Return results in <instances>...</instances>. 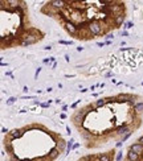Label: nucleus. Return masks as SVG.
I'll return each instance as SVG.
<instances>
[{"label": "nucleus", "mask_w": 143, "mask_h": 161, "mask_svg": "<svg viewBox=\"0 0 143 161\" xmlns=\"http://www.w3.org/2000/svg\"><path fill=\"white\" fill-rule=\"evenodd\" d=\"M87 29H89V33H90L91 36H98V34H101V32H102L101 22L97 21V20H93V21L89 22Z\"/></svg>", "instance_id": "f257e3e1"}, {"label": "nucleus", "mask_w": 143, "mask_h": 161, "mask_svg": "<svg viewBox=\"0 0 143 161\" xmlns=\"http://www.w3.org/2000/svg\"><path fill=\"white\" fill-rule=\"evenodd\" d=\"M41 37H38V36H33V34H27V36L23 37V40H21V45L23 46H27V45H32L34 42H37V40H40Z\"/></svg>", "instance_id": "f03ea898"}, {"label": "nucleus", "mask_w": 143, "mask_h": 161, "mask_svg": "<svg viewBox=\"0 0 143 161\" xmlns=\"http://www.w3.org/2000/svg\"><path fill=\"white\" fill-rule=\"evenodd\" d=\"M49 4H51V7H53V8H56V9H64L65 7H66L68 1H65V0H52Z\"/></svg>", "instance_id": "7ed1b4c3"}, {"label": "nucleus", "mask_w": 143, "mask_h": 161, "mask_svg": "<svg viewBox=\"0 0 143 161\" xmlns=\"http://www.w3.org/2000/svg\"><path fill=\"white\" fill-rule=\"evenodd\" d=\"M65 29H66V32L69 34H72V36H74V34H77V30H78V26H76L74 24H73L72 21H66L65 22Z\"/></svg>", "instance_id": "20e7f679"}, {"label": "nucleus", "mask_w": 143, "mask_h": 161, "mask_svg": "<svg viewBox=\"0 0 143 161\" xmlns=\"http://www.w3.org/2000/svg\"><path fill=\"white\" fill-rule=\"evenodd\" d=\"M129 149H130V151H133V152H135V153H138L139 156L143 155V144H139V143L131 144Z\"/></svg>", "instance_id": "39448f33"}, {"label": "nucleus", "mask_w": 143, "mask_h": 161, "mask_svg": "<svg viewBox=\"0 0 143 161\" xmlns=\"http://www.w3.org/2000/svg\"><path fill=\"white\" fill-rule=\"evenodd\" d=\"M123 22H125V13H117L114 16V24L117 25V26H119V25H122Z\"/></svg>", "instance_id": "423d86ee"}, {"label": "nucleus", "mask_w": 143, "mask_h": 161, "mask_svg": "<svg viewBox=\"0 0 143 161\" xmlns=\"http://www.w3.org/2000/svg\"><path fill=\"white\" fill-rule=\"evenodd\" d=\"M129 132H131V131H130V127L127 124H123V125H121V127H118V129H117V133H118V135H121L122 137L125 135H127Z\"/></svg>", "instance_id": "0eeeda50"}, {"label": "nucleus", "mask_w": 143, "mask_h": 161, "mask_svg": "<svg viewBox=\"0 0 143 161\" xmlns=\"http://www.w3.org/2000/svg\"><path fill=\"white\" fill-rule=\"evenodd\" d=\"M58 156H60V151H58V149H57V148H52L51 151H49L48 159H49V161H53V160H56Z\"/></svg>", "instance_id": "6e6552de"}, {"label": "nucleus", "mask_w": 143, "mask_h": 161, "mask_svg": "<svg viewBox=\"0 0 143 161\" xmlns=\"http://www.w3.org/2000/svg\"><path fill=\"white\" fill-rule=\"evenodd\" d=\"M9 136H11V139L12 140H16L19 139V137H21L23 136V129H12V131L9 132Z\"/></svg>", "instance_id": "1a4fd4ad"}, {"label": "nucleus", "mask_w": 143, "mask_h": 161, "mask_svg": "<svg viewBox=\"0 0 143 161\" xmlns=\"http://www.w3.org/2000/svg\"><path fill=\"white\" fill-rule=\"evenodd\" d=\"M127 160H130V161H139L141 160V156L138 155V153H135L133 151H130L129 149V152H127Z\"/></svg>", "instance_id": "9d476101"}, {"label": "nucleus", "mask_w": 143, "mask_h": 161, "mask_svg": "<svg viewBox=\"0 0 143 161\" xmlns=\"http://www.w3.org/2000/svg\"><path fill=\"white\" fill-rule=\"evenodd\" d=\"M84 115H85V110H80V111H77V112L74 114V116H73V120H74V121H80L81 119H82Z\"/></svg>", "instance_id": "9b49d317"}, {"label": "nucleus", "mask_w": 143, "mask_h": 161, "mask_svg": "<svg viewBox=\"0 0 143 161\" xmlns=\"http://www.w3.org/2000/svg\"><path fill=\"white\" fill-rule=\"evenodd\" d=\"M98 161H111V157L109 153H101L98 155Z\"/></svg>", "instance_id": "f8f14e48"}, {"label": "nucleus", "mask_w": 143, "mask_h": 161, "mask_svg": "<svg viewBox=\"0 0 143 161\" xmlns=\"http://www.w3.org/2000/svg\"><path fill=\"white\" fill-rule=\"evenodd\" d=\"M134 110H135V112L142 114L143 112V102H138L137 104L134 106Z\"/></svg>", "instance_id": "ddd939ff"}, {"label": "nucleus", "mask_w": 143, "mask_h": 161, "mask_svg": "<svg viewBox=\"0 0 143 161\" xmlns=\"http://www.w3.org/2000/svg\"><path fill=\"white\" fill-rule=\"evenodd\" d=\"M106 102H107L106 99H98V101L95 102V107H98V108H99V107H103L106 104Z\"/></svg>", "instance_id": "4468645a"}, {"label": "nucleus", "mask_w": 143, "mask_h": 161, "mask_svg": "<svg viewBox=\"0 0 143 161\" xmlns=\"http://www.w3.org/2000/svg\"><path fill=\"white\" fill-rule=\"evenodd\" d=\"M15 101H16V98H15V97H11V98H8V99H7V104H13V103H15Z\"/></svg>", "instance_id": "2eb2a0df"}, {"label": "nucleus", "mask_w": 143, "mask_h": 161, "mask_svg": "<svg viewBox=\"0 0 143 161\" xmlns=\"http://www.w3.org/2000/svg\"><path fill=\"white\" fill-rule=\"evenodd\" d=\"M133 26H134L133 22H131V21H127L126 24L123 25V28H125V29H130V28H133Z\"/></svg>", "instance_id": "dca6fc26"}, {"label": "nucleus", "mask_w": 143, "mask_h": 161, "mask_svg": "<svg viewBox=\"0 0 143 161\" xmlns=\"http://www.w3.org/2000/svg\"><path fill=\"white\" fill-rule=\"evenodd\" d=\"M60 44H62V45H72L73 41H64V40H60Z\"/></svg>", "instance_id": "f3484780"}, {"label": "nucleus", "mask_w": 143, "mask_h": 161, "mask_svg": "<svg viewBox=\"0 0 143 161\" xmlns=\"http://www.w3.org/2000/svg\"><path fill=\"white\" fill-rule=\"evenodd\" d=\"M105 38H106L107 41H110V40H113V38H114V34H113V33H109V34H106Z\"/></svg>", "instance_id": "a211bd4d"}, {"label": "nucleus", "mask_w": 143, "mask_h": 161, "mask_svg": "<svg viewBox=\"0 0 143 161\" xmlns=\"http://www.w3.org/2000/svg\"><path fill=\"white\" fill-rule=\"evenodd\" d=\"M130 136H131V132H129V133H127V135H125V136H123L121 141H122V143H123V141H126V140H127V139H129V137H130Z\"/></svg>", "instance_id": "6ab92c4d"}, {"label": "nucleus", "mask_w": 143, "mask_h": 161, "mask_svg": "<svg viewBox=\"0 0 143 161\" xmlns=\"http://www.w3.org/2000/svg\"><path fill=\"white\" fill-rule=\"evenodd\" d=\"M40 71H41V67H38L37 70H36V73H34V78H37V77H38V74H40Z\"/></svg>", "instance_id": "aec40b11"}, {"label": "nucleus", "mask_w": 143, "mask_h": 161, "mask_svg": "<svg viewBox=\"0 0 143 161\" xmlns=\"http://www.w3.org/2000/svg\"><path fill=\"white\" fill-rule=\"evenodd\" d=\"M122 160V153H118L117 155V161H121Z\"/></svg>", "instance_id": "412c9836"}, {"label": "nucleus", "mask_w": 143, "mask_h": 161, "mask_svg": "<svg viewBox=\"0 0 143 161\" xmlns=\"http://www.w3.org/2000/svg\"><path fill=\"white\" fill-rule=\"evenodd\" d=\"M138 143H139V144H143V135L138 139Z\"/></svg>", "instance_id": "4be33fe9"}, {"label": "nucleus", "mask_w": 143, "mask_h": 161, "mask_svg": "<svg viewBox=\"0 0 143 161\" xmlns=\"http://www.w3.org/2000/svg\"><path fill=\"white\" fill-rule=\"evenodd\" d=\"M97 45H98V46H99V48H102V46H103V45H106V42H97Z\"/></svg>", "instance_id": "5701e85b"}, {"label": "nucleus", "mask_w": 143, "mask_h": 161, "mask_svg": "<svg viewBox=\"0 0 143 161\" xmlns=\"http://www.w3.org/2000/svg\"><path fill=\"white\" fill-rule=\"evenodd\" d=\"M48 106H49V103H41V107H44V108H46Z\"/></svg>", "instance_id": "b1692460"}, {"label": "nucleus", "mask_w": 143, "mask_h": 161, "mask_svg": "<svg viewBox=\"0 0 143 161\" xmlns=\"http://www.w3.org/2000/svg\"><path fill=\"white\" fill-rule=\"evenodd\" d=\"M1 132H3V133H7V132H8V129H5L4 127H3V128H1ZM8 133H9V132H8Z\"/></svg>", "instance_id": "393cba45"}, {"label": "nucleus", "mask_w": 143, "mask_h": 161, "mask_svg": "<svg viewBox=\"0 0 143 161\" xmlns=\"http://www.w3.org/2000/svg\"><path fill=\"white\" fill-rule=\"evenodd\" d=\"M44 49H45V50H51V49H52V46H51V45H48V46H45Z\"/></svg>", "instance_id": "a878e982"}, {"label": "nucleus", "mask_w": 143, "mask_h": 161, "mask_svg": "<svg viewBox=\"0 0 143 161\" xmlns=\"http://www.w3.org/2000/svg\"><path fill=\"white\" fill-rule=\"evenodd\" d=\"M122 36H129V33H127L126 30H125V32H122Z\"/></svg>", "instance_id": "bb28decb"}, {"label": "nucleus", "mask_w": 143, "mask_h": 161, "mask_svg": "<svg viewBox=\"0 0 143 161\" xmlns=\"http://www.w3.org/2000/svg\"><path fill=\"white\" fill-rule=\"evenodd\" d=\"M17 161H30L29 159H23V160H17Z\"/></svg>", "instance_id": "cd10ccee"}, {"label": "nucleus", "mask_w": 143, "mask_h": 161, "mask_svg": "<svg viewBox=\"0 0 143 161\" xmlns=\"http://www.w3.org/2000/svg\"><path fill=\"white\" fill-rule=\"evenodd\" d=\"M123 161H130V160H127V159H126V160H123Z\"/></svg>", "instance_id": "c85d7f7f"}, {"label": "nucleus", "mask_w": 143, "mask_h": 161, "mask_svg": "<svg viewBox=\"0 0 143 161\" xmlns=\"http://www.w3.org/2000/svg\"><path fill=\"white\" fill-rule=\"evenodd\" d=\"M80 161H82V160H80Z\"/></svg>", "instance_id": "c756f323"}]
</instances>
